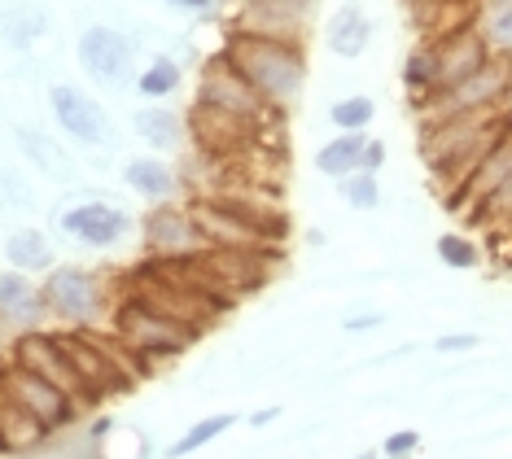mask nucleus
<instances>
[{"mask_svg": "<svg viewBox=\"0 0 512 459\" xmlns=\"http://www.w3.org/2000/svg\"><path fill=\"white\" fill-rule=\"evenodd\" d=\"M512 127V110L499 114H451V119L421 123V162L442 197L456 193L477 162L491 153V145Z\"/></svg>", "mask_w": 512, "mask_h": 459, "instance_id": "f257e3e1", "label": "nucleus"}, {"mask_svg": "<svg viewBox=\"0 0 512 459\" xmlns=\"http://www.w3.org/2000/svg\"><path fill=\"white\" fill-rule=\"evenodd\" d=\"M219 53L246 75V84L259 92L276 114L289 110V105L302 97V88H307V53H302V40L232 27L228 44Z\"/></svg>", "mask_w": 512, "mask_h": 459, "instance_id": "f03ea898", "label": "nucleus"}, {"mask_svg": "<svg viewBox=\"0 0 512 459\" xmlns=\"http://www.w3.org/2000/svg\"><path fill=\"white\" fill-rule=\"evenodd\" d=\"M114 298H136V302H145L149 311L167 315V320L193 328V333H206V328L228 311V302L206 293L180 263H154V258H141V267L123 272Z\"/></svg>", "mask_w": 512, "mask_h": 459, "instance_id": "7ed1b4c3", "label": "nucleus"}, {"mask_svg": "<svg viewBox=\"0 0 512 459\" xmlns=\"http://www.w3.org/2000/svg\"><path fill=\"white\" fill-rule=\"evenodd\" d=\"M491 53L495 49L482 35V27H464V31L438 35V40H421L403 57V92H407V101H412V110H421L438 92L469 79Z\"/></svg>", "mask_w": 512, "mask_h": 459, "instance_id": "20e7f679", "label": "nucleus"}, {"mask_svg": "<svg viewBox=\"0 0 512 459\" xmlns=\"http://www.w3.org/2000/svg\"><path fill=\"white\" fill-rule=\"evenodd\" d=\"M40 298L49 320H57L62 328H101L114 311V293L106 276L84 263H57L53 272H44Z\"/></svg>", "mask_w": 512, "mask_h": 459, "instance_id": "39448f33", "label": "nucleus"}, {"mask_svg": "<svg viewBox=\"0 0 512 459\" xmlns=\"http://www.w3.org/2000/svg\"><path fill=\"white\" fill-rule=\"evenodd\" d=\"M110 333L119 337L136 359L145 363L149 376H154V368H158L162 359L184 355V350H189L193 341L202 337V333H193V328H184V324H176V320H167V315L149 311V306H145V302H136V298H114Z\"/></svg>", "mask_w": 512, "mask_h": 459, "instance_id": "423d86ee", "label": "nucleus"}, {"mask_svg": "<svg viewBox=\"0 0 512 459\" xmlns=\"http://www.w3.org/2000/svg\"><path fill=\"white\" fill-rule=\"evenodd\" d=\"M499 110H512V49H495L469 79L438 92L416 114H421V123H434V119H451V114H499Z\"/></svg>", "mask_w": 512, "mask_h": 459, "instance_id": "0eeeda50", "label": "nucleus"}, {"mask_svg": "<svg viewBox=\"0 0 512 459\" xmlns=\"http://www.w3.org/2000/svg\"><path fill=\"white\" fill-rule=\"evenodd\" d=\"M53 223L66 241H75L79 250H92V254L119 250V245L136 232V219L127 215L119 202H110V197H84V202L62 206Z\"/></svg>", "mask_w": 512, "mask_h": 459, "instance_id": "6e6552de", "label": "nucleus"}, {"mask_svg": "<svg viewBox=\"0 0 512 459\" xmlns=\"http://www.w3.org/2000/svg\"><path fill=\"white\" fill-rule=\"evenodd\" d=\"M9 359L18 363V368L36 372L40 381H49L53 390H62L71 403L79 407H97L88 394V385L79 381V372L71 368V359H66V350L57 346V333H49V328H27V333H14V341H9Z\"/></svg>", "mask_w": 512, "mask_h": 459, "instance_id": "1a4fd4ad", "label": "nucleus"}, {"mask_svg": "<svg viewBox=\"0 0 512 459\" xmlns=\"http://www.w3.org/2000/svg\"><path fill=\"white\" fill-rule=\"evenodd\" d=\"M0 398H5V403H14V407H22L27 416H36L49 433L71 429L75 420L84 416V407L71 403L62 390H53L49 381H40L36 372L18 368L14 359H5V368H0Z\"/></svg>", "mask_w": 512, "mask_h": 459, "instance_id": "9d476101", "label": "nucleus"}, {"mask_svg": "<svg viewBox=\"0 0 512 459\" xmlns=\"http://www.w3.org/2000/svg\"><path fill=\"white\" fill-rule=\"evenodd\" d=\"M197 105H211V110H224V114H232V119H246V123H259V127H267V119L276 114L272 105L246 84V75H241L224 53H215L211 62L202 66V79H197Z\"/></svg>", "mask_w": 512, "mask_h": 459, "instance_id": "9b49d317", "label": "nucleus"}, {"mask_svg": "<svg viewBox=\"0 0 512 459\" xmlns=\"http://www.w3.org/2000/svg\"><path fill=\"white\" fill-rule=\"evenodd\" d=\"M49 114H53V123L66 132V140H75V145H88V149L114 145L110 110L92 97V92H84V88L53 84L49 88Z\"/></svg>", "mask_w": 512, "mask_h": 459, "instance_id": "f8f14e48", "label": "nucleus"}, {"mask_svg": "<svg viewBox=\"0 0 512 459\" xmlns=\"http://www.w3.org/2000/svg\"><path fill=\"white\" fill-rule=\"evenodd\" d=\"M75 62L97 88H123L136 70V49L119 27L97 22V27H84V35H79Z\"/></svg>", "mask_w": 512, "mask_h": 459, "instance_id": "ddd939ff", "label": "nucleus"}, {"mask_svg": "<svg viewBox=\"0 0 512 459\" xmlns=\"http://www.w3.org/2000/svg\"><path fill=\"white\" fill-rule=\"evenodd\" d=\"M202 250V237H197L189 206L180 202H158L149 206V215L141 219V254L154 258V263H180V258H193Z\"/></svg>", "mask_w": 512, "mask_h": 459, "instance_id": "4468645a", "label": "nucleus"}, {"mask_svg": "<svg viewBox=\"0 0 512 459\" xmlns=\"http://www.w3.org/2000/svg\"><path fill=\"white\" fill-rule=\"evenodd\" d=\"M184 119H189V140H193V145L202 149L211 162H232V158H241V153L254 145V136L263 132L259 123L232 119V114L211 110V105H197V101H193V110L184 114Z\"/></svg>", "mask_w": 512, "mask_h": 459, "instance_id": "2eb2a0df", "label": "nucleus"}, {"mask_svg": "<svg viewBox=\"0 0 512 459\" xmlns=\"http://www.w3.org/2000/svg\"><path fill=\"white\" fill-rule=\"evenodd\" d=\"M184 206H189V219H193L197 237H202V250H276L259 228H250L246 219L232 215L215 197H193Z\"/></svg>", "mask_w": 512, "mask_h": 459, "instance_id": "dca6fc26", "label": "nucleus"}, {"mask_svg": "<svg viewBox=\"0 0 512 459\" xmlns=\"http://www.w3.org/2000/svg\"><path fill=\"white\" fill-rule=\"evenodd\" d=\"M508 180H512V127H508V132L495 140L491 153H486V158L477 162V167H473L469 175H464V184L456 188V193H447V197H442V206H447L451 215L469 219L473 210L482 206V202L495 193L499 184H508Z\"/></svg>", "mask_w": 512, "mask_h": 459, "instance_id": "f3484780", "label": "nucleus"}, {"mask_svg": "<svg viewBox=\"0 0 512 459\" xmlns=\"http://www.w3.org/2000/svg\"><path fill=\"white\" fill-rule=\"evenodd\" d=\"M407 27H412L421 40H438V35L477 27L482 18V0H399Z\"/></svg>", "mask_w": 512, "mask_h": 459, "instance_id": "a211bd4d", "label": "nucleus"}, {"mask_svg": "<svg viewBox=\"0 0 512 459\" xmlns=\"http://www.w3.org/2000/svg\"><path fill=\"white\" fill-rule=\"evenodd\" d=\"M44 320H49V311H44L36 276L14 272V267H0V328L27 333V328H40Z\"/></svg>", "mask_w": 512, "mask_h": 459, "instance_id": "6ab92c4d", "label": "nucleus"}, {"mask_svg": "<svg viewBox=\"0 0 512 459\" xmlns=\"http://www.w3.org/2000/svg\"><path fill=\"white\" fill-rule=\"evenodd\" d=\"M14 145L22 149V158H27L44 180H53V184H75L79 180L75 158L66 153V145L57 136L40 132V127H14Z\"/></svg>", "mask_w": 512, "mask_h": 459, "instance_id": "aec40b11", "label": "nucleus"}, {"mask_svg": "<svg viewBox=\"0 0 512 459\" xmlns=\"http://www.w3.org/2000/svg\"><path fill=\"white\" fill-rule=\"evenodd\" d=\"M123 184L132 188L136 197H145L149 206H158V202H176L184 180L167 158H158V153H136V158L123 162Z\"/></svg>", "mask_w": 512, "mask_h": 459, "instance_id": "412c9836", "label": "nucleus"}, {"mask_svg": "<svg viewBox=\"0 0 512 459\" xmlns=\"http://www.w3.org/2000/svg\"><path fill=\"white\" fill-rule=\"evenodd\" d=\"M5 263L14 272H27V276H44L57 267V245L44 228L36 223H18L14 232L5 237Z\"/></svg>", "mask_w": 512, "mask_h": 459, "instance_id": "4be33fe9", "label": "nucleus"}, {"mask_svg": "<svg viewBox=\"0 0 512 459\" xmlns=\"http://www.w3.org/2000/svg\"><path fill=\"white\" fill-rule=\"evenodd\" d=\"M368 40H372V22L355 0H342V5L324 18V44H329L333 57H346V62H351V57H359L368 49Z\"/></svg>", "mask_w": 512, "mask_h": 459, "instance_id": "5701e85b", "label": "nucleus"}, {"mask_svg": "<svg viewBox=\"0 0 512 459\" xmlns=\"http://www.w3.org/2000/svg\"><path fill=\"white\" fill-rule=\"evenodd\" d=\"M464 223H469V228H486V245H491V254L508 263V254H512V180L499 184Z\"/></svg>", "mask_w": 512, "mask_h": 459, "instance_id": "b1692460", "label": "nucleus"}, {"mask_svg": "<svg viewBox=\"0 0 512 459\" xmlns=\"http://www.w3.org/2000/svg\"><path fill=\"white\" fill-rule=\"evenodd\" d=\"M132 132L141 136L154 153H171V149H180L184 140H189V119L158 101V105H145V110L132 114Z\"/></svg>", "mask_w": 512, "mask_h": 459, "instance_id": "393cba45", "label": "nucleus"}, {"mask_svg": "<svg viewBox=\"0 0 512 459\" xmlns=\"http://www.w3.org/2000/svg\"><path fill=\"white\" fill-rule=\"evenodd\" d=\"M44 31H49V14H44L40 5H31V0H18V5L0 9V40L14 53H27L31 44H40Z\"/></svg>", "mask_w": 512, "mask_h": 459, "instance_id": "a878e982", "label": "nucleus"}, {"mask_svg": "<svg viewBox=\"0 0 512 459\" xmlns=\"http://www.w3.org/2000/svg\"><path fill=\"white\" fill-rule=\"evenodd\" d=\"M364 145H368V132H337L316 149V171L329 175V180H346L351 171H359Z\"/></svg>", "mask_w": 512, "mask_h": 459, "instance_id": "bb28decb", "label": "nucleus"}, {"mask_svg": "<svg viewBox=\"0 0 512 459\" xmlns=\"http://www.w3.org/2000/svg\"><path fill=\"white\" fill-rule=\"evenodd\" d=\"M53 433L40 425L36 416H27L22 407L0 398V451H40Z\"/></svg>", "mask_w": 512, "mask_h": 459, "instance_id": "cd10ccee", "label": "nucleus"}, {"mask_svg": "<svg viewBox=\"0 0 512 459\" xmlns=\"http://www.w3.org/2000/svg\"><path fill=\"white\" fill-rule=\"evenodd\" d=\"M180 62L176 57H167V53H158V57H149V66L145 70H136V92H141L145 101H167L171 92H180Z\"/></svg>", "mask_w": 512, "mask_h": 459, "instance_id": "c85d7f7f", "label": "nucleus"}, {"mask_svg": "<svg viewBox=\"0 0 512 459\" xmlns=\"http://www.w3.org/2000/svg\"><path fill=\"white\" fill-rule=\"evenodd\" d=\"M237 425V416H228V411H215V416H206V420H197V425L184 433L180 442H171L167 446V459H184V455H193V451H202V446H211L215 438H224V433Z\"/></svg>", "mask_w": 512, "mask_h": 459, "instance_id": "c756f323", "label": "nucleus"}, {"mask_svg": "<svg viewBox=\"0 0 512 459\" xmlns=\"http://www.w3.org/2000/svg\"><path fill=\"white\" fill-rule=\"evenodd\" d=\"M434 254L451 272H473V267H482V245H477L469 232H442L434 241Z\"/></svg>", "mask_w": 512, "mask_h": 459, "instance_id": "7c9ffc66", "label": "nucleus"}, {"mask_svg": "<svg viewBox=\"0 0 512 459\" xmlns=\"http://www.w3.org/2000/svg\"><path fill=\"white\" fill-rule=\"evenodd\" d=\"M372 119H377V101L364 97V92H351V97L329 105V123L337 132H368Z\"/></svg>", "mask_w": 512, "mask_h": 459, "instance_id": "2f4dec72", "label": "nucleus"}, {"mask_svg": "<svg viewBox=\"0 0 512 459\" xmlns=\"http://www.w3.org/2000/svg\"><path fill=\"white\" fill-rule=\"evenodd\" d=\"M337 197L351 210H377L381 206V180L368 171H351L346 180H337Z\"/></svg>", "mask_w": 512, "mask_h": 459, "instance_id": "473e14b6", "label": "nucleus"}, {"mask_svg": "<svg viewBox=\"0 0 512 459\" xmlns=\"http://www.w3.org/2000/svg\"><path fill=\"white\" fill-rule=\"evenodd\" d=\"M477 27L491 40V49H512V0H486Z\"/></svg>", "mask_w": 512, "mask_h": 459, "instance_id": "72a5a7b5", "label": "nucleus"}, {"mask_svg": "<svg viewBox=\"0 0 512 459\" xmlns=\"http://www.w3.org/2000/svg\"><path fill=\"white\" fill-rule=\"evenodd\" d=\"M0 210H18V215L36 210V188L18 167H0Z\"/></svg>", "mask_w": 512, "mask_h": 459, "instance_id": "f704fd0d", "label": "nucleus"}, {"mask_svg": "<svg viewBox=\"0 0 512 459\" xmlns=\"http://www.w3.org/2000/svg\"><path fill=\"white\" fill-rule=\"evenodd\" d=\"M416 451H421V433L416 429H399L381 442V459H412Z\"/></svg>", "mask_w": 512, "mask_h": 459, "instance_id": "c9c22d12", "label": "nucleus"}, {"mask_svg": "<svg viewBox=\"0 0 512 459\" xmlns=\"http://www.w3.org/2000/svg\"><path fill=\"white\" fill-rule=\"evenodd\" d=\"M381 324H386V315H381L377 306H359V311H351L342 320L346 333H372V328H381Z\"/></svg>", "mask_w": 512, "mask_h": 459, "instance_id": "e433bc0d", "label": "nucleus"}, {"mask_svg": "<svg viewBox=\"0 0 512 459\" xmlns=\"http://www.w3.org/2000/svg\"><path fill=\"white\" fill-rule=\"evenodd\" d=\"M477 333H447V337H438L434 341V350L438 355H464V350H477Z\"/></svg>", "mask_w": 512, "mask_h": 459, "instance_id": "4c0bfd02", "label": "nucleus"}, {"mask_svg": "<svg viewBox=\"0 0 512 459\" xmlns=\"http://www.w3.org/2000/svg\"><path fill=\"white\" fill-rule=\"evenodd\" d=\"M381 167H386V140H372V136H368V145H364V158H359V171L377 175Z\"/></svg>", "mask_w": 512, "mask_h": 459, "instance_id": "58836bf2", "label": "nucleus"}, {"mask_svg": "<svg viewBox=\"0 0 512 459\" xmlns=\"http://www.w3.org/2000/svg\"><path fill=\"white\" fill-rule=\"evenodd\" d=\"M162 5L180 9V14H215L219 0H162Z\"/></svg>", "mask_w": 512, "mask_h": 459, "instance_id": "ea45409f", "label": "nucleus"}, {"mask_svg": "<svg viewBox=\"0 0 512 459\" xmlns=\"http://www.w3.org/2000/svg\"><path fill=\"white\" fill-rule=\"evenodd\" d=\"M276 416H281V407H259V411H254V416H250V425H254V429H267Z\"/></svg>", "mask_w": 512, "mask_h": 459, "instance_id": "a19ab883", "label": "nucleus"}, {"mask_svg": "<svg viewBox=\"0 0 512 459\" xmlns=\"http://www.w3.org/2000/svg\"><path fill=\"white\" fill-rule=\"evenodd\" d=\"M355 459H377V455H372V451H364V455H355Z\"/></svg>", "mask_w": 512, "mask_h": 459, "instance_id": "79ce46f5", "label": "nucleus"}, {"mask_svg": "<svg viewBox=\"0 0 512 459\" xmlns=\"http://www.w3.org/2000/svg\"><path fill=\"white\" fill-rule=\"evenodd\" d=\"M508 267H512V254H508Z\"/></svg>", "mask_w": 512, "mask_h": 459, "instance_id": "37998d69", "label": "nucleus"}]
</instances>
